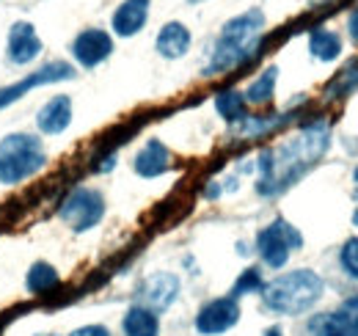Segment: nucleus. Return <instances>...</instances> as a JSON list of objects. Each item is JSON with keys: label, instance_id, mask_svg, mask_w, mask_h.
I'll use <instances>...</instances> for the list:
<instances>
[{"label": "nucleus", "instance_id": "obj_1", "mask_svg": "<svg viewBox=\"0 0 358 336\" xmlns=\"http://www.w3.org/2000/svg\"><path fill=\"white\" fill-rule=\"evenodd\" d=\"M331 144V127L325 122H314L303 127L298 135H292L284 146L270 149L259 155V193L273 196L284 188H289L303 171L314 166Z\"/></svg>", "mask_w": 358, "mask_h": 336}, {"label": "nucleus", "instance_id": "obj_2", "mask_svg": "<svg viewBox=\"0 0 358 336\" xmlns=\"http://www.w3.org/2000/svg\"><path fill=\"white\" fill-rule=\"evenodd\" d=\"M262 31H265V14L259 8H251V11L229 20L215 42L213 58H210L204 75H226V72L248 64L262 44Z\"/></svg>", "mask_w": 358, "mask_h": 336}, {"label": "nucleus", "instance_id": "obj_3", "mask_svg": "<svg viewBox=\"0 0 358 336\" xmlns=\"http://www.w3.org/2000/svg\"><path fill=\"white\" fill-rule=\"evenodd\" d=\"M325 293V281L314 270H292L262 287L265 306L278 314H303Z\"/></svg>", "mask_w": 358, "mask_h": 336}, {"label": "nucleus", "instance_id": "obj_4", "mask_svg": "<svg viewBox=\"0 0 358 336\" xmlns=\"http://www.w3.org/2000/svg\"><path fill=\"white\" fill-rule=\"evenodd\" d=\"M45 146L36 135L11 132L0 141V182L20 185L45 166Z\"/></svg>", "mask_w": 358, "mask_h": 336}, {"label": "nucleus", "instance_id": "obj_5", "mask_svg": "<svg viewBox=\"0 0 358 336\" xmlns=\"http://www.w3.org/2000/svg\"><path fill=\"white\" fill-rule=\"evenodd\" d=\"M301 243H303L301 232L292 223H287L284 218L273 220L270 226H265L257 234V251L262 256V262L268 267H275V270L287 265L289 253L295 251V248H301Z\"/></svg>", "mask_w": 358, "mask_h": 336}, {"label": "nucleus", "instance_id": "obj_6", "mask_svg": "<svg viewBox=\"0 0 358 336\" xmlns=\"http://www.w3.org/2000/svg\"><path fill=\"white\" fill-rule=\"evenodd\" d=\"M102 215H105V199L94 188H75L61 202V210H58V218L64 223H69V229H75V232L94 229L102 220Z\"/></svg>", "mask_w": 358, "mask_h": 336}, {"label": "nucleus", "instance_id": "obj_7", "mask_svg": "<svg viewBox=\"0 0 358 336\" xmlns=\"http://www.w3.org/2000/svg\"><path fill=\"white\" fill-rule=\"evenodd\" d=\"M75 75H78V72H75V66H72V64H66V61H52V64H45L42 69H36L34 75L22 78L20 83L0 88V111H3V108H8L11 102L22 99L28 91H34V88H39V85L61 83V80H72Z\"/></svg>", "mask_w": 358, "mask_h": 336}, {"label": "nucleus", "instance_id": "obj_8", "mask_svg": "<svg viewBox=\"0 0 358 336\" xmlns=\"http://www.w3.org/2000/svg\"><path fill=\"white\" fill-rule=\"evenodd\" d=\"M237 320H240V303H237V298H231V295L215 298V300L204 303L201 312L196 314V331L204 336L224 334L231 326H237Z\"/></svg>", "mask_w": 358, "mask_h": 336}, {"label": "nucleus", "instance_id": "obj_9", "mask_svg": "<svg viewBox=\"0 0 358 336\" xmlns=\"http://www.w3.org/2000/svg\"><path fill=\"white\" fill-rule=\"evenodd\" d=\"M314 336H358V295L348 298L331 314H320L312 320Z\"/></svg>", "mask_w": 358, "mask_h": 336}, {"label": "nucleus", "instance_id": "obj_10", "mask_svg": "<svg viewBox=\"0 0 358 336\" xmlns=\"http://www.w3.org/2000/svg\"><path fill=\"white\" fill-rule=\"evenodd\" d=\"M179 295V279L174 273H155L149 276L141 290H138V306L149 309V312H163L169 309Z\"/></svg>", "mask_w": 358, "mask_h": 336}, {"label": "nucleus", "instance_id": "obj_11", "mask_svg": "<svg viewBox=\"0 0 358 336\" xmlns=\"http://www.w3.org/2000/svg\"><path fill=\"white\" fill-rule=\"evenodd\" d=\"M110 52H113V39L105 31H99V28H89V31L78 34V39L72 42V55L86 69L99 66Z\"/></svg>", "mask_w": 358, "mask_h": 336}, {"label": "nucleus", "instance_id": "obj_12", "mask_svg": "<svg viewBox=\"0 0 358 336\" xmlns=\"http://www.w3.org/2000/svg\"><path fill=\"white\" fill-rule=\"evenodd\" d=\"M39 52H42V39H39L36 28L31 22H14L8 31V42H6L8 61L22 66V64H31Z\"/></svg>", "mask_w": 358, "mask_h": 336}, {"label": "nucleus", "instance_id": "obj_13", "mask_svg": "<svg viewBox=\"0 0 358 336\" xmlns=\"http://www.w3.org/2000/svg\"><path fill=\"white\" fill-rule=\"evenodd\" d=\"M36 125L45 135H61L72 125V99L66 94H55L52 99H47L36 113Z\"/></svg>", "mask_w": 358, "mask_h": 336}, {"label": "nucleus", "instance_id": "obj_14", "mask_svg": "<svg viewBox=\"0 0 358 336\" xmlns=\"http://www.w3.org/2000/svg\"><path fill=\"white\" fill-rule=\"evenodd\" d=\"M169 168H171V152L160 141H155V138L135 155V171H138V176L155 179V176L166 174Z\"/></svg>", "mask_w": 358, "mask_h": 336}, {"label": "nucleus", "instance_id": "obj_15", "mask_svg": "<svg viewBox=\"0 0 358 336\" xmlns=\"http://www.w3.org/2000/svg\"><path fill=\"white\" fill-rule=\"evenodd\" d=\"M149 17V0H124L113 14V31L119 36H135Z\"/></svg>", "mask_w": 358, "mask_h": 336}, {"label": "nucleus", "instance_id": "obj_16", "mask_svg": "<svg viewBox=\"0 0 358 336\" xmlns=\"http://www.w3.org/2000/svg\"><path fill=\"white\" fill-rule=\"evenodd\" d=\"M190 47V31L182 22H166L157 34V52L163 58H182Z\"/></svg>", "mask_w": 358, "mask_h": 336}, {"label": "nucleus", "instance_id": "obj_17", "mask_svg": "<svg viewBox=\"0 0 358 336\" xmlns=\"http://www.w3.org/2000/svg\"><path fill=\"white\" fill-rule=\"evenodd\" d=\"M124 336H157L160 334V320L155 312L143 309V306H133L124 320H122Z\"/></svg>", "mask_w": 358, "mask_h": 336}, {"label": "nucleus", "instance_id": "obj_18", "mask_svg": "<svg viewBox=\"0 0 358 336\" xmlns=\"http://www.w3.org/2000/svg\"><path fill=\"white\" fill-rule=\"evenodd\" d=\"M58 284H61V276L50 262H34L28 276H25V287H28V293L34 295H47Z\"/></svg>", "mask_w": 358, "mask_h": 336}, {"label": "nucleus", "instance_id": "obj_19", "mask_svg": "<svg viewBox=\"0 0 358 336\" xmlns=\"http://www.w3.org/2000/svg\"><path fill=\"white\" fill-rule=\"evenodd\" d=\"M309 50H312L314 58H320V61H336L339 52H342V39L334 31L317 28L309 36Z\"/></svg>", "mask_w": 358, "mask_h": 336}, {"label": "nucleus", "instance_id": "obj_20", "mask_svg": "<svg viewBox=\"0 0 358 336\" xmlns=\"http://www.w3.org/2000/svg\"><path fill=\"white\" fill-rule=\"evenodd\" d=\"M245 108H248L245 97L240 91H234V88L218 91V97H215V111L224 116L226 122H245L248 119L245 116Z\"/></svg>", "mask_w": 358, "mask_h": 336}, {"label": "nucleus", "instance_id": "obj_21", "mask_svg": "<svg viewBox=\"0 0 358 336\" xmlns=\"http://www.w3.org/2000/svg\"><path fill=\"white\" fill-rule=\"evenodd\" d=\"M275 80H278V69H275V66H268L254 83L248 85V91L243 94L245 102H248V105H265V102H270L273 94H275Z\"/></svg>", "mask_w": 358, "mask_h": 336}, {"label": "nucleus", "instance_id": "obj_22", "mask_svg": "<svg viewBox=\"0 0 358 336\" xmlns=\"http://www.w3.org/2000/svg\"><path fill=\"white\" fill-rule=\"evenodd\" d=\"M265 281H262V273L257 267H248L240 273V279L234 281L231 287V298H243V295H251V293H262Z\"/></svg>", "mask_w": 358, "mask_h": 336}, {"label": "nucleus", "instance_id": "obj_23", "mask_svg": "<svg viewBox=\"0 0 358 336\" xmlns=\"http://www.w3.org/2000/svg\"><path fill=\"white\" fill-rule=\"evenodd\" d=\"M339 265H342V270H345L350 279H358V237L345 243V248L339 253Z\"/></svg>", "mask_w": 358, "mask_h": 336}, {"label": "nucleus", "instance_id": "obj_24", "mask_svg": "<svg viewBox=\"0 0 358 336\" xmlns=\"http://www.w3.org/2000/svg\"><path fill=\"white\" fill-rule=\"evenodd\" d=\"M356 85H358V64H348V66L339 72L336 83L331 85V91H342V94H348V91L356 88Z\"/></svg>", "mask_w": 358, "mask_h": 336}, {"label": "nucleus", "instance_id": "obj_25", "mask_svg": "<svg viewBox=\"0 0 358 336\" xmlns=\"http://www.w3.org/2000/svg\"><path fill=\"white\" fill-rule=\"evenodd\" d=\"M69 336H110V331L105 326H83V328H75Z\"/></svg>", "mask_w": 358, "mask_h": 336}, {"label": "nucleus", "instance_id": "obj_26", "mask_svg": "<svg viewBox=\"0 0 358 336\" xmlns=\"http://www.w3.org/2000/svg\"><path fill=\"white\" fill-rule=\"evenodd\" d=\"M348 31H350V36H353V42H358V6H356V11L350 14V22H348Z\"/></svg>", "mask_w": 358, "mask_h": 336}, {"label": "nucleus", "instance_id": "obj_27", "mask_svg": "<svg viewBox=\"0 0 358 336\" xmlns=\"http://www.w3.org/2000/svg\"><path fill=\"white\" fill-rule=\"evenodd\" d=\"M265 336H284V334H281V328H268Z\"/></svg>", "mask_w": 358, "mask_h": 336}, {"label": "nucleus", "instance_id": "obj_28", "mask_svg": "<svg viewBox=\"0 0 358 336\" xmlns=\"http://www.w3.org/2000/svg\"><path fill=\"white\" fill-rule=\"evenodd\" d=\"M353 223L358 226V210H356V215H353Z\"/></svg>", "mask_w": 358, "mask_h": 336}, {"label": "nucleus", "instance_id": "obj_29", "mask_svg": "<svg viewBox=\"0 0 358 336\" xmlns=\"http://www.w3.org/2000/svg\"><path fill=\"white\" fill-rule=\"evenodd\" d=\"M356 182H358V168H356Z\"/></svg>", "mask_w": 358, "mask_h": 336}]
</instances>
